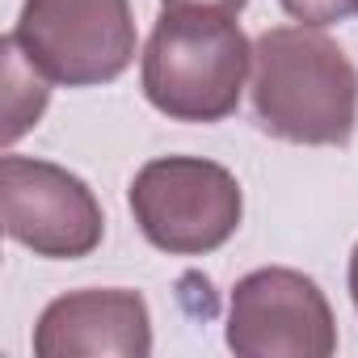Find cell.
I'll return each mask as SVG.
<instances>
[{"label":"cell","mask_w":358,"mask_h":358,"mask_svg":"<svg viewBox=\"0 0 358 358\" xmlns=\"http://www.w3.org/2000/svg\"><path fill=\"white\" fill-rule=\"evenodd\" d=\"M253 114L287 143L341 148L358 127V68L316 26H274L253 43Z\"/></svg>","instance_id":"obj_1"},{"label":"cell","mask_w":358,"mask_h":358,"mask_svg":"<svg viewBox=\"0 0 358 358\" xmlns=\"http://www.w3.org/2000/svg\"><path fill=\"white\" fill-rule=\"evenodd\" d=\"M249 72L253 47L236 13L220 9H164L139 59L143 97L173 122H224Z\"/></svg>","instance_id":"obj_2"},{"label":"cell","mask_w":358,"mask_h":358,"mask_svg":"<svg viewBox=\"0 0 358 358\" xmlns=\"http://www.w3.org/2000/svg\"><path fill=\"white\" fill-rule=\"evenodd\" d=\"M131 215L143 241L169 257H203L241 228V182L203 156H156L131 182Z\"/></svg>","instance_id":"obj_3"},{"label":"cell","mask_w":358,"mask_h":358,"mask_svg":"<svg viewBox=\"0 0 358 358\" xmlns=\"http://www.w3.org/2000/svg\"><path fill=\"white\" fill-rule=\"evenodd\" d=\"M13 43L55 85H110L135 64L131 0H26Z\"/></svg>","instance_id":"obj_4"},{"label":"cell","mask_w":358,"mask_h":358,"mask_svg":"<svg viewBox=\"0 0 358 358\" xmlns=\"http://www.w3.org/2000/svg\"><path fill=\"white\" fill-rule=\"evenodd\" d=\"M0 215L9 241L51 262L89 257L106 236L97 194L76 173L34 156L0 160Z\"/></svg>","instance_id":"obj_5"},{"label":"cell","mask_w":358,"mask_h":358,"mask_svg":"<svg viewBox=\"0 0 358 358\" xmlns=\"http://www.w3.org/2000/svg\"><path fill=\"white\" fill-rule=\"evenodd\" d=\"M228 350L241 358H329L337 350V320L308 274L266 266L232 287Z\"/></svg>","instance_id":"obj_6"},{"label":"cell","mask_w":358,"mask_h":358,"mask_svg":"<svg viewBox=\"0 0 358 358\" xmlns=\"http://www.w3.org/2000/svg\"><path fill=\"white\" fill-rule=\"evenodd\" d=\"M38 358H148L152 354V316L139 291L106 287V291H72L43 308L34 324Z\"/></svg>","instance_id":"obj_7"},{"label":"cell","mask_w":358,"mask_h":358,"mask_svg":"<svg viewBox=\"0 0 358 358\" xmlns=\"http://www.w3.org/2000/svg\"><path fill=\"white\" fill-rule=\"evenodd\" d=\"M5 80H9V97H5V106H9V127H5V139L13 143V139H22L38 118H43V110H47V97H51V80L26 59V51L13 43V34L5 38Z\"/></svg>","instance_id":"obj_8"},{"label":"cell","mask_w":358,"mask_h":358,"mask_svg":"<svg viewBox=\"0 0 358 358\" xmlns=\"http://www.w3.org/2000/svg\"><path fill=\"white\" fill-rule=\"evenodd\" d=\"M278 5L287 17H295L299 26H316V30L337 26L358 13V0H278Z\"/></svg>","instance_id":"obj_9"},{"label":"cell","mask_w":358,"mask_h":358,"mask_svg":"<svg viewBox=\"0 0 358 358\" xmlns=\"http://www.w3.org/2000/svg\"><path fill=\"white\" fill-rule=\"evenodd\" d=\"M164 9H220V13H241L249 0H160Z\"/></svg>","instance_id":"obj_10"},{"label":"cell","mask_w":358,"mask_h":358,"mask_svg":"<svg viewBox=\"0 0 358 358\" xmlns=\"http://www.w3.org/2000/svg\"><path fill=\"white\" fill-rule=\"evenodd\" d=\"M350 299H354V308H358V245H354V253H350Z\"/></svg>","instance_id":"obj_11"}]
</instances>
